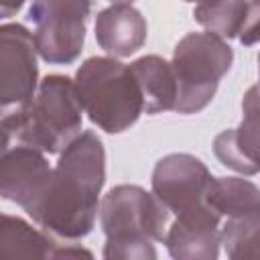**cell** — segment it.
Returning <instances> with one entry per match:
<instances>
[{
    "label": "cell",
    "mask_w": 260,
    "mask_h": 260,
    "mask_svg": "<svg viewBox=\"0 0 260 260\" xmlns=\"http://www.w3.org/2000/svg\"><path fill=\"white\" fill-rule=\"evenodd\" d=\"M238 41L244 47H252L260 43V0H248L244 22L238 32Z\"/></svg>",
    "instance_id": "ac0fdd59"
},
{
    "label": "cell",
    "mask_w": 260,
    "mask_h": 260,
    "mask_svg": "<svg viewBox=\"0 0 260 260\" xmlns=\"http://www.w3.org/2000/svg\"><path fill=\"white\" fill-rule=\"evenodd\" d=\"M35 35L18 24L6 22L0 26V102L2 110L28 104L39 89Z\"/></svg>",
    "instance_id": "ba28073f"
},
{
    "label": "cell",
    "mask_w": 260,
    "mask_h": 260,
    "mask_svg": "<svg viewBox=\"0 0 260 260\" xmlns=\"http://www.w3.org/2000/svg\"><path fill=\"white\" fill-rule=\"evenodd\" d=\"M234 63V51L225 39L205 30L187 32L173 51V71L177 79L175 112L197 114L211 104L221 77Z\"/></svg>",
    "instance_id": "5b68a950"
},
{
    "label": "cell",
    "mask_w": 260,
    "mask_h": 260,
    "mask_svg": "<svg viewBox=\"0 0 260 260\" xmlns=\"http://www.w3.org/2000/svg\"><path fill=\"white\" fill-rule=\"evenodd\" d=\"M213 152L223 167L240 175L260 173V83L244 93L242 122L215 136Z\"/></svg>",
    "instance_id": "30bf717a"
},
{
    "label": "cell",
    "mask_w": 260,
    "mask_h": 260,
    "mask_svg": "<svg viewBox=\"0 0 260 260\" xmlns=\"http://www.w3.org/2000/svg\"><path fill=\"white\" fill-rule=\"evenodd\" d=\"M106 183V150L95 132H81L59 152V160L39 201L26 211L59 240L91 234Z\"/></svg>",
    "instance_id": "6da1fadb"
},
{
    "label": "cell",
    "mask_w": 260,
    "mask_h": 260,
    "mask_svg": "<svg viewBox=\"0 0 260 260\" xmlns=\"http://www.w3.org/2000/svg\"><path fill=\"white\" fill-rule=\"evenodd\" d=\"M221 244L228 258H260V209L240 217H228L221 228Z\"/></svg>",
    "instance_id": "e0dca14e"
},
{
    "label": "cell",
    "mask_w": 260,
    "mask_h": 260,
    "mask_svg": "<svg viewBox=\"0 0 260 260\" xmlns=\"http://www.w3.org/2000/svg\"><path fill=\"white\" fill-rule=\"evenodd\" d=\"M258 75H260V55H258Z\"/></svg>",
    "instance_id": "44dd1931"
},
{
    "label": "cell",
    "mask_w": 260,
    "mask_h": 260,
    "mask_svg": "<svg viewBox=\"0 0 260 260\" xmlns=\"http://www.w3.org/2000/svg\"><path fill=\"white\" fill-rule=\"evenodd\" d=\"M185 2H203V0H185Z\"/></svg>",
    "instance_id": "7402d4cb"
},
{
    "label": "cell",
    "mask_w": 260,
    "mask_h": 260,
    "mask_svg": "<svg viewBox=\"0 0 260 260\" xmlns=\"http://www.w3.org/2000/svg\"><path fill=\"white\" fill-rule=\"evenodd\" d=\"M221 215L211 207L175 215L162 244L177 260H215L221 248Z\"/></svg>",
    "instance_id": "8fae6325"
},
{
    "label": "cell",
    "mask_w": 260,
    "mask_h": 260,
    "mask_svg": "<svg viewBox=\"0 0 260 260\" xmlns=\"http://www.w3.org/2000/svg\"><path fill=\"white\" fill-rule=\"evenodd\" d=\"M91 0H35L28 20L35 24V43L43 61L53 65L73 63L85 41Z\"/></svg>",
    "instance_id": "8992f818"
},
{
    "label": "cell",
    "mask_w": 260,
    "mask_h": 260,
    "mask_svg": "<svg viewBox=\"0 0 260 260\" xmlns=\"http://www.w3.org/2000/svg\"><path fill=\"white\" fill-rule=\"evenodd\" d=\"M83 106L75 79L51 73L41 79L35 98L2 116V148L28 144L57 154L81 134Z\"/></svg>",
    "instance_id": "7a4b0ae2"
},
{
    "label": "cell",
    "mask_w": 260,
    "mask_h": 260,
    "mask_svg": "<svg viewBox=\"0 0 260 260\" xmlns=\"http://www.w3.org/2000/svg\"><path fill=\"white\" fill-rule=\"evenodd\" d=\"M75 87L83 112L100 130L120 134L144 112L140 85L130 65L116 57H89L75 73Z\"/></svg>",
    "instance_id": "277c9868"
},
{
    "label": "cell",
    "mask_w": 260,
    "mask_h": 260,
    "mask_svg": "<svg viewBox=\"0 0 260 260\" xmlns=\"http://www.w3.org/2000/svg\"><path fill=\"white\" fill-rule=\"evenodd\" d=\"M24 0H0V14L2 18H10L12 14H16L22 8Z\"/></svg>",
    "instance_id": "d6986e66"
},
{
    "label": "cell",
    "mask_w": 260,
    "mask_h": 260,
    "mask_svg": "<svg viewBox=\"0 0 260 260\" xmlns=\"http://www.w3.org/2000/svg\"><path fill=\"white\" fill-rule=\"evenodd\" d=\"M51 173L53 169L43 150L28 144H12L2 148L0 193L6 201H12L28 211L43 195Z\"/></svg>",
    "instance_id": "9c48e42d"
},
{
    "label": "cell",
    "mask_w": 260,
    "mask_h": 260,
    "mask_svg": "<svg viewBox=\"0 0 260 260\" xmlns=\"http://www.w3.org/2000/svg\"><path fill=\"white\" fill-rule=\"evenodd\" d=\"M207 203L221 217H240L260 209V189L244 177H213Z\"/></svg>",
    "instance_id": "9a60e30c"
},
{
    "label": "cell",
    "mask_w": 260,
    "mask_h": 260,
    "mask_svg": "<svg viewBox=\"0 0 260 260\" xmlns=\"http://www.w3.org/2000/svg\"><path fill=\"white\" fill-rule=\"evenodd\" d=\"M106 260H154L167 236L169 209L140 185H116L100 203Z\"/></svg>",
    "instance_id": "3957f363"
},
{
    "label": "cell",
    "mask_w": 260,
    "mask_h": 260,
    "mask_svg": "<svg viewBox=\"0 0 260 260\" xmlns=\"http://www.w3.org/2000/svg\"><path fill=\"white\" fill-rule=\"evenodd\" d=\"M130 69L140 85L144 112L160 114L175 108L177 79L173 65L158 55H144L130 63Z\"/></svg>",
    "instance_id": "5bb4252c"
},
{
    "label": "cell",
    "mask_w": 260,
    "mask_h": 260,
    "mask_svg": "<svg viewBox=\"0 0 260 260\" xmlns=\"http://www.w3.org/2000/svg\"><path fill=\"white\" fill-rule=\"evenodd\" d=\"M246 4L248 0H203L195 6L193 18L205 30L228 41L238 37L246 14Z\"/></svg>",
    "instance_id": "2e32d148"
},
{
    "label": "cell",
    "mask_w": 260,
    "mask_h": 260,
    "mask_svg": "<svg viewBox=\"0 0 260 260\" xmlns=\"http://www.w3.org/2000/svg\"><path fill=\"white\" fill-rule=\"evenodd\" d=\"M112 4H130L132 0H110Z\"/></svg>",
    "instance_id": "ffe728a7"
},
{
    "label": "cell",
    "mask_w": 260,
    "mask_h": 260,
    "mask_svg": "<svg viewBox=\"0 0 260 260\" xmlns=\"http://www.w3.org/2000/svg\"><path fill=\"white\" fill-rule=\"evenodd\" d=\"M146 18L132 4H112L95 16V41L110 57H130L146 43Z\"/></svg>",
    "instance_id": "4fadbf2b"
},
{
    "label": "cell",
    "mask_w": 260,
    "mask_h": 260,
    "mask_svg": "<svg viewBox=\"0 0 260 260\" xmlns=\"http://www.w3.org/2000/svg\"><path fill=\"white\" fill-rule=\"evenodd\" d=\"M0 256L2 258H39V260H61V258H91L93 254L75 244H61L49 232H41L16 215H2L0 228Z\"/></svg>",
    "instance_id": "7c38bea8"
},
{
    "label": "cell",
    "mask_w": 260,
    "mask_h": 260,
    "mask_svg": "<svg viewBox=\"0 0 260 260\" xmlns=\"http://www.w3.org/2000/svg\"><path fill=\"white\" fill-rule=\"evenodd\" d=\"M211 173L205 162L187 152H171L156 160L152 169V193L173 215L211 207L207 191Z\"/></svg>",
    "instance_id": "52a82bcc"
}]
</instances>
